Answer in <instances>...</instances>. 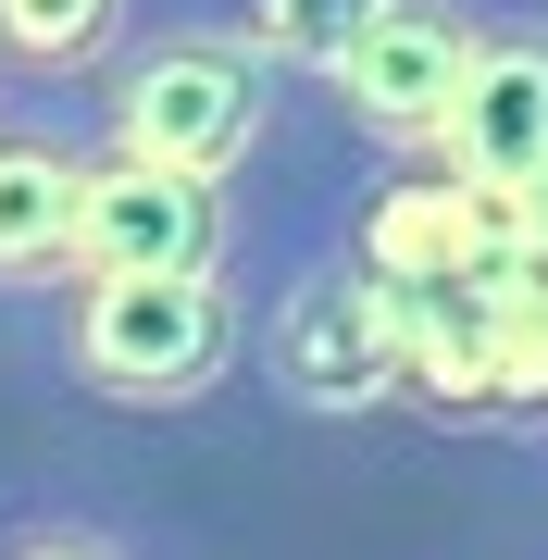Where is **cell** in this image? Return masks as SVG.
I'll use <instances>...</instances> for the list:
<instances>
[{
    "label": "cell",
    "instance_id": "cell-1",
    "mask_svg": "<svg viewBox=\"0 0 548 560\" xmlns=\"http://www.w3.org/2000/svg\"><path fill=\"white\" fill-rule=\"evenodd\" d=\"M287 88H300L287 50L237 13V0H150L138 38L113 50V75L88 88V113H101V150H138V162L237 187L249 162L275 150Z\"/></svg>",
    "mask_w": 548,
    "mask_h": 560
},
{
    "label": "cell",
    "instance_id": "cell-2",
    "mask_svg": "<svg viewBox=\"0 0 548 560\" xmlns=\"http://www.w3.org/2000/svg\"><path fill=\"white\" fill-rule=\"evenodd\" d=\"M25 312H38V361L101 411H200L263 349L237 275H62Z\"/></svg>",
    "mask_w": 548,
    "mask_h": 560
},
{
    "label": "cell",
    "instance_id": "cell-3",
    "mask_svg": "<svg viewBox=\"0 0 548 560\" xmlns=\"http://www.w3.org/2000/svg\"><path fill=\"white\" fill-rule=\"evenodd\" d=\"M263 361L300 411H362L411 374V287H386L362 249H325L263 300Z\"/></svg>",
    "mask_w": 548,
    "mask_h": 560
},
{
    "label": "cell",
    "instance_id": "cell-4",
    "mask_svg": "<svg viewBox=\"0 0 548 560\" xmlns=\"http://www.w3.org/2000/svg\"><path fill=\"white\" fill-rule=\"evenodd\" d=\"M474 38H487V0H386V13L325 62V101L349 113V138L374 162H424L462 113Z\"/></svg>",
    "mask_w": 548,
    "mask_h": 560
},
{
    "label": "cell",
    "instance_id": "cell-5",
    "mask_svg": "<svg viewBox=\"0 0 548 560\" xmlns=\"http://www.w3.org/2000/svg\"><path fill=\"white\" fill-rule=\"evenodd\" d=\"M75 275H237V200L224 175H175V162L101 150L75 212Z\"/></svg>",
    "mask_w": 548,
    "mask_h": 560
},
{
    "label": "cell",
    "instance_id": "cell-6",
    "mask_svg": "<svg viewBox=\"0 0 548 560\" xmlns=\"http://www.w3.org/2000/svg\"><path fill=\"white\" fill-rule=\"evenodd\" d=\"M88 162H101V113L13 88V125H0V300H50L75 275Z\"/></svg>",
    "mask_w": 548,
    "mask_h": 560
},
{
    "label": "cell",
    "instance_id": "cell-7",
    "mask_svg": "<svg viewBox=\"0 0 548 560\" xmlns=\"http://www.w3.org/2000/svg\"><path fill=\"white\" fill-rule=\"evenodd\" d=\"M436 162L474 175L499 212L548 175V0H487V38H474V75H462Z\"/></svg>",
    "mask_w": 548,
    "mask_h": 560
},
{
    "label": "cell",
    "instance_id": "cell-8",
    "mask_svg": "<svg viewBox=\"0 0 548 560\" xmlns=\"http://www.w3.org/2000/svg\"><path fill=\"white\" fill-rule=\"evenodd\" d=\"M150 0H0V75L50 88V101H88L113 75V50L138 38Z\"/></svg>",
    "mask_w": 548,
    "mask_h": 560
},
{
    "label": "cell",
    "instance_id": "cell-9",
    "mask_svg": "<svg viewBox=\"0 0 548 560\" xmlns=\"http://www.w3.org/2000/svg\"><path fill=\"white\" fill-rule=\"evenodd\" d=\"M0 560H150L138 523L88 511V499H0Z\"/></svg>",
    "mask_w": 548,
    "mask_h": 560
},
{
    "label": "cell",
    "instance_id": "cell-10",
    "mask_svg": "<svg viewBox=\"0 0 548 560\" xmlns=\"http://www.w3.org/2000/svg\"><path fill=\"white\" fill-rule=\"evenodd\" d=\"M237 13H249V25H263V38L287 50V75H312V88H325V62L362 38L386 0H237Z\"/></svg>",
    "mask_w": 548,
    "mask_h": 560
},
{
    "label": "cell",
    "instance_id": "cell-11",
    "mask_svg": "<svg viewBox=\"0 0 548 560\" xmlns=\"http://www.w3.org/2000/svg\"><path fill=\"white\" fill-rule=\"evenodd\" d=\"M511 261H524V287H548V175L511 200Z\"/></svg>",
    "mask_w": 548,
    "mask_h": 560
},
{
    "label": "cell",
    "instance_id": "cell-12",
    "mask_svg": "<svg viewBox=\"0 0 548 560\" xmlns=\"http://www.w3.org/2000/svg\"><path fill=\"white\" fill-rule=\"evenodd\" d=\"M0 125H13V75H0Z\"/></svg>",
    "mask_w": 548,
    "mask_h": 560
}]
</instances>
